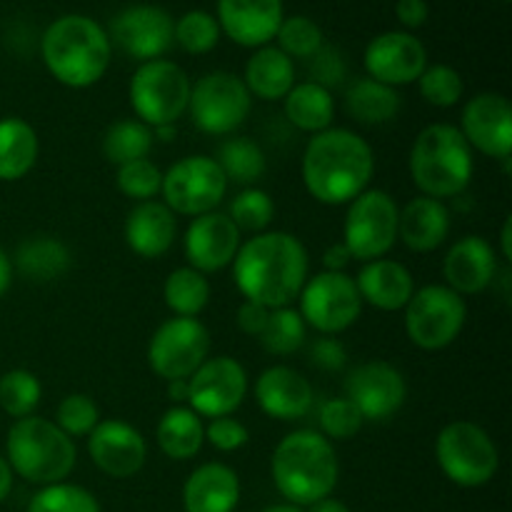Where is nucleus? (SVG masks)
Returning a JSON list of instances; mask_svg holds the SVG:
<instances>
[{
	"instance_id": "nucleus-45",
	"label": "nucleus",
	"mask_w": 512,
	"mask_h": 512,
	"mask_svg": "<svg viewBox=\"0 0 512 512\" xmlns=\"http://www.w3.org/2000/svg\"><path fill=\"white\" fill-rule=\"evenodd\" d=\"M115 185L125 198L145 203V200H155V195L160 193L163 173L150 158H140L128 165H120L118 173H115Z\"/></svg>"
},
{
	"instance_id": "nucleus-32",
	"label": "nucleus",
	"mask_w": 512,
	"mask_h": 512,
	"mask_svg": "<svg viewBox=\"0 0 512 512\" xmlns=\"http://www.w3.org/2000/svg\"><path fill=\"white\" fill-rule=\"evenodd\" d=\"M155 443L160 453L170 460H190L200 453L205 443V425L195 410L188 405H173L165 410L155 428Z\"/></svg>"
},
{
	"instance_id": "nucleus-40",
	"label": "nucleus",
	"mask_w": 512,
	"mask_h": 512,
	"mask_svg": "<svg viewBox=\"0 0 512 512\" xmlns=\"http://www.w3.org/2000/svg\"><path fill=\"white\" fill-rule=\"evenodd\" d=\"M220 25L213 13L208 10H188L175 20L173 40L180 50L190 55H205L218 48L220 43Z\"/></svg>"
},
{
	"instance_id": "nucleus-61",
	"label": "nucleus",
	"mask_w": 512,
	"mask_h": 512,
	"mask_svg": "<svg viewBox=\"0 0 512 512\" xmlns=\"http://www.w3.org/2000/svg\"><path fill=\"white\" fill-rule=\"evenodd\" d=\"M503 3H510V0H503Z\"/></svg>"
},
{
	"instance_id": "nucleus-37",
	"label": "nucleus",
	"mask_w": 512,
	"mask_h": 512,
	"mask_svg": "<svg viewBox=\"0 0 512 512\" xmlns=\"http://www.w3.org/2000/svg\"><path fill=\"white\" fill-rule=\"evenodd\" d=\"M153 143H155L153 128L140 123L138 118L118 120V123H113L108 130H105L103 155L108 163H113L115 168H120V165H128L133 163V160L148 158Z\"/></svg>"
},
{
	"instance_id": "nucleus-46",
	"label": "nucleus",
	"mask_w": 512,
	"mask_h": 512,
	"mask_svg": "<svg viewBox=\"0 0 512 512\" xmlns=\"http://www.w3.org/2000/svg\"><path fill=\"white\" fill-rule=\"evenodd\" d=\"M100 423V410L95 400L85 393H70L60 400L55 410V425L63 430L68 438H88Z\"/></svg>"
},
{
	"instance_id": "nucleus-2",
	"label": "nucleus",
	"mask_w": 512,
	"mask_h": 512,
	"mask_svg": "<svg viewBox=\"0 0 512 512\" xmlns=\"http://www.w3.org/2000/svg\"><path fill=\"white\" fill-rule=\"evenodd\" d=\"M300 175L305 190L318 203L348 205L370 188L375 175V153L363 135L333 125L308 140Z\"/></svg>"
},
{
	"instance_id": "nucleus-42",
	"label": "nucleus",
	"mask_w": 512,
	"mask_h": 512,
	"mask_svg": "<svg viewBox=\"0 0 512 512\" xmlns=\"http://www.w3.org/2000/svg\"><path fill=\"white\" fill-rule=\"evenodd\" d=\"M275 40H278L275 48L283 50L290 60L313 58L325 45L323 30L308 15H290V18H283L278 33H275Z\"/></svg>"
},
{
	"instance_id": "nucleus-55",
	"label": "nucleus",
	"mask_w": 512,
	"mask_h": 512,
	"mask_svg": "<svg viewBox=\"0 0 512 512\" xmlns=\"http://www.w3.org/2000/svg\"><path fill=\"white\" fill-rule=\"evenodd\" d=\"M13 263H10V255L0 248V298L8 293L10 283H13Z\"/></svg>"
},
{
	"instance_id": "nucleus-41",
	"label": "nucleus",
	"mask_w": 512,
	"mask_h": 512,
	"mask_svg": "<svg viewBox=\"0 0 512 512\" xmlns=\"http://www.w3.org/2000/svg\"><path fill=\"white\" fill-rule=\"evenodd\" d=\"M228 218L233 220V225L240 230V235L265 233L275 218V203L265 190L243 188L235 195L233 203H230Z\"/></svg>"
},
{
	"instance_id": "nucleus-21",
	"label": "nucleus",
	"mask_w": 512,
	"mask_h": 512,
	"mask_svg": "<svg viewBox=\"0 0 512 512\" xmlns=\"http://www.w3.org/2000/svg\"><path fill=\"white\" fill-rule=\"evenodd\" d=\"M88 455L100 473L110 478H133L148 460L143 433L125 420H100L88 435Z\"/></svg>"
},
{
	"instance_id": "nucleus-44",
	"label": "nucleus",
	"mask_w": 512,
	"mask_h": 512,
	"mask_svg": "<svg viewBox=\"0 0 512 512\" xmlns=\"http://www.w3.org/2000/svg\"><path fill=\"white\" fill-rule=\"evenodd\" d=\"M420 98L433 108H453L460 103L465 93L463 75L453 68V65L435 63L423 70L418 78Z\"/></svg>"
},
{
	"instance_id": "nucleus-60",
	"label": "nucleus",
	"mask_w": 512,
	"mask_h": 512,
	"mask_svg": "<svg viewBox=\"0 0 512 512\" xmlns=\"http://www.w3.org/2000/svg\"><path fill=\"white\" fill-rule=\"evenodd\" d=\"M263 512H305V510L298 508V505L283 503V505H270V508H265Z\"/></svg>"
},
{
	"instance_id": "nucleus-24",
	"label": "nucleus",
	"mask_w": 512,
	"mask_h": 512,
	"mask_svg": "<svg viewBox=\"0 0 512 512\" xmlns=\"http://www.w3.org/2000/svg\"><path fill=\"white\" fill-rule=\"evenodd\" d=\"M445 285L458 295H480L498 278V253L480 235L455 240L443 260Z\"/></svg>"
},
{
	"instance_id": "nucleus-10",
	"label": "nucleus",
	"mask_w": 512,
	"mask_h": 512,
	"mask_svg": "<svg viewBox=\"0 0 512 512\" xmlns=\"http://www.w3.org/2000/svg\"><path fill=\"white\" fill-rule=\"evenodd\" d=\"M405 333L420 350H443L460 338L468 303L448 285H425L405 305Z\"/></svg>"
},
{
	"instance_id": "nucleus-27",
	"label": "nucleus",
	"mask_w": 512,
	"mask_h": 512,
	"mask_svg": "<svg viewBox=\"0 0 512 512\" xmlns=\"http://www.w3.org/2000/svg\"><path fill=\"white\" fill-rule=\"evenodd\" d=\"M240 503V478L230 465L205 463L183 485L185 512H233Z\"/></svg>"
},
{
	"instance_id": "nucleus-13",
	"label": "nucleus",
	"mask_w": 512,
	"mask_h": 512,
	"mask_svg": "<svg viewBox=\"0 0 512 512\" xmlns=\"http://www.w3.org/2000/svg\"><path fill=\"white\" fill-rule=\"evenodd\" d=\"M228 178L223 175L220 165L210 155H188L178 160L163 173V203L175 215H198L213 213L223 203L228 193Z\"/></svg>"
},
{
	"instance_id": "nucleus-1",
	"label": "nucleus",
	"mask_w": 512,
	"mask_h": 512,
	"mask_svg": "<svg viewBox=\"0 0 512 512\" xmlns=\"http://www.w3.org/2000/svg\"><path fill=\"white\" fill-rule=\"evenodd\" d=\"M308 250L298 235L265 230L240 243L233 260V280L245 300L268 310L288 308L310 278Z\"/></svg>"
},
{
	"instance_id": "nucleus-12",
	"label": "nucleus",
	"mask_w": 512,
	"mask_h": 512,
	"mask_svg": "<svg viewBox=\"0 0 512 512\" xmlns=\"http://www.w3.org/2000/svg\"><path fill=\"white\" fill-rule=\"evenodd\" d=\"M298 313L305 325L320 335L345 333L358 323L363 313V298L358 293L355 278L348 273L320 270L305 280L298 295Z\"/></svg>"
},
{
	"instance_id": "nucleus-6",
	"label": "nucleus",
	"mask_w": 512,
	"mask_h": 512,
	"mask_svg": "<svg viewBox=\"0 0 512 512\" xmlns=\"http://www.w3.org/2000/svg\"><path fill=\"white\" fill-rule=\"evenodd\" d=\"M5 460L13 475L25 483L45 485L63 483L78 463L75 440L68 438L53 420L28 415L10 425L5 438Z\"/></svg>"
},
{
	"instance_id": "nucleus-53",
	"label": "nucleus",
	"mask_w": 512,
	"mask_h": 512,
	"mask_svg": "<svg viewBox=\"0 0 512 512\" xmlns=\"http://www.w3.org/2000/svg\"><path fill=\"white\" fill-rule=\"evenodd\" d=\"M350 260H353V258H350L348 248H345L343 243H335V245H330L328 250H325L323 268L333 270V273H345V268H348Z\"/></svg>"
},
{
	"instance_id": "nucleus-47",
	"label": "nucleus",
	"mask_w": 512,
	"mask_h": 512,
	"mask_svg": "<svg viewBox=\"0 0 512 512\" xmlns=\"http://www.w3.org/2000/svg\"><path fill=\"white\" fill-rule=\"evenodd\" d=\"M320 435L333 443V440H350L360 433L363 428V415L358 413L348 398H330L320 405L318 410Z\"/></svg>"
},
{
	"instance_id": "nucleus-23",
	"label": "nucleus",
	"mask_w": 512,
	"mask_h": 512,
	"mask_svg": "<svg viewBox=\"0 0 512 512\" xmlns=\"http://www.w3.org/2000/svg\"><path fill=\"white\" fill-rule=\"evenodd\" d=\"M283 0H218L220 33L243 48H263L283 23Z\"/></svg>"
},
{
	"instance_id": "nucleus-59",
	"label": "nucleus",
	"mask_w": 512,
	"mask_h": 512,
	"mask_svg": "<svg viewBox=\"0 0 512 512\" xmlns=\"http://www.w3.org/2000/svg\"><path fill=\"white\" fill-rule=\"evenodd\" d=\"M175 135H178L175 125H158V128H153V138L160 140V143H173Z\"/></svg>"
},
{
	"instance_id": "nucleus-25",
	"label": "nucleus",
	"mask_w": 512,
	"mask_h": 512,
	"mask_svg": "<svg viewBox=\"0 0 512 512\" xmlns=\"http://www.w3.org/2000/svg\"><path fill=\"white\" fill-rule=\"evenodd\" d=\"M125 243L135 255L145 260L163 258L178 238V220L175 213L160 200L138 203L125 218Z\"/></svg>"
},
{
	"instance_id": "nucleus-56",
	"label": "nucleus",
	"mask_w": 512,
	"mask_h": 512,
	"mask_svg": "<svg viewBox=\"0 0 512 512\" xmlns=\"http://www.w3.org/2000/svg\"><path fill=\"white\" fill-rule=\"evenodd\" d=\"M500 253H503L505 263H512V218H505L503 228H500Z\"/></svg>"
},
{
	"instance_id": "nucleus-36",
	"label": "nucleus",
	"mask_w": 512,
	"mask_h": 512,
	"mask_svg": "<svg viewBox=\"0 0 512 512\" xmlns=\"http://www.w3.org/2000/svg\"><path fill=\"white\" fill-rule=\"evenodd\" d=\"M163 300L175 318H198L210 303V280L208 275L198 273L190 265L173 270L165 278Z\"/></svg>"
},
{
	"instance_id": "nucleus-50",
	"label": "nucleus",
	"mask_w": 512,
	"mask_h": 512,
	"mask_svg": "<svg viewBox=\"0 0 512 512\" xmlns=\"http://www.w3.org/2000/svg\"><path fill=\"white\" fill-rule=\"evenodd\" d=\"M308 363L323 373H340L348 365V350L335 335H320L310 343Z\"/></svg>"
},
{
	"instance_id": "nucleus-43",
	"label": "nucleus",
	"mask_w": 512,
	"mask_h": 512,
	"mask_svg": "<svg viewBox=\"0 0 512 512\" xmlns=\"http://www.w3.org/2000/svg\"><path fill=\"white\" fill-rule=\"evenodd\" d=\"M28 512H100V503L88 488L63 480L40 488L28 503Z\"/></svg>"
},
{
	"instance_id": "nucleus-29",
	"label": "nucleus",
	"mask_w": 512,
	"mask_h": 512,
	"mask_svg": "<svg viewBox=\"0 0 512 512\" xmlns=\"http://www.w3.org/2000/svg\"><path fill=\"white\" fill-rule=\"evenodd\" d=\"M243 83L260 100H283L295 85V63L275 45L255 48L245 63Z\"/></svg>"
},
{
	"instance_id": "nucleus-31",
	"label": "nucleus",
	"mask_w": 512,
	"mask_h": 512,
	"mask_svg": "<svg viewBox=\"0 0 512 512\" xmlns=\"http://www.w3.org/2000/svg\"><path fill=\"white\" fill-rule=\"evenodd\" d=\"M38 133L18 115L0 118V183L23 180L38 163Z\"/></svg>"
},
{
	"instance_id": "nucleus-38",
	"label": "nucleus",
	"mask_w": 512,
	"mask_h": 512,
	"mask_svg": "<svg viewBox=\"0 0 512 512\" xmlns=\"http://www.w3.org/2000/svg\"><path fill=\"white\" fill-rule=\"evenodd\" d=\"M258 340L268 355L288 358V355L298 353L305 345V340H308V325H305L298 308H293V305H288V308H275L270 310L268 323H265Z\"/></svg>"
},
{
	"instance_id": "nucleus-22",
	"label": "nucleus",
	"mask_w": 512,
	"mask_h": 512,
	"mask_svg": "<svg viewBox=\"0 0 512 512\" xmlns=\"http://www.w3.org/2000/svg\"><path fill=\"white\" fill-rule=\"evenodd\" d=\"M255 400L268 418L295 423L313 410L315 393L310 380L295 368L270 365L255 380Z\"/></svg>"
},
{
	"instance_id": "nucleus-14",
	"label": "nucleus",
	"mask_w": 512,
	"mask_h": 512,
	"mask_svg": "<svg viewBox=\"0 0 512 512\" xmlns=\"http://www.w3.org/2000/svg\"><path fill=\"white\" fill-rule=\"evenodd\" d=\"M210 358V333L198 318H170L148 343V365L163 380H188Z\"/></svg>"
},
{
	"instance_id": "nucleus-15",
	"label": "nucleus",
	"mask_w": 512,
	"mask_h": 512,
	"mask_svg": "<svg viewBox=\"0 0 512 512\" xmlns=\"http://www.w3.org/2000/svg\"><path fill=\"white\" fill-rule=\"evenodd\" d=\"M248 395V373L230 355L208 358L188 378V408L200 418H225L243 405Z\"/></svg>"
},
{
	"instance_id": "nucleus-30",
	"label": "nucleus",
	"mask_w": 512,
	"mask_h": 512,
	"mask_svg": "<svg viewBox=\"0 0 512 512\" xmlns=\"http://www.w3.org/2000/svg\"><path fill=\"white\" fill-rule=\"evenodd\" d=\"M10 263H13V270H18L30 283H53L68 273L73 265V255L63 240L53 238V235H35L18 245Z\"/></svg>"
},
{
	"instance_id": "nucleus-19",
	"label": "nucleus",
	"mask_w": 512,
	"mask_h": 512,
	"mask_svg": "<svg viewBox=\"0 0 512 512\" xmlns=\"http://www.w3.org/2000/svg\"><path fill=\"white\" fill-rule=\"evenodd\" d=\"M460 133L468 145L488 158L508 163L512 150V105L500 93H478L465 103Z\"/></svg>"
},
{
	"instance_id": "nucleus-28",
	"label": "nucleus",
	"mask_w": 512,
	"mask_h": 512,
	"mask_svg": "<svg viewBox=\"0 0 512 512\" xmlns=\"http://www.w3.org/2000/svg\"><path fill=\"white\" fill-rule=\"evenodd\" d=\"M450 210L443 200L418 195L398 215V240L413 253H433L448 240Z\"/></svg>"
},
{
	"instance_id": "nucleus-57",
	"label": "nucleus",
	"mask_w": 512,
	"mask_h": 512,
	"mask_svg": "<svg viewBox=\"0 0 512 512\" xmlns=\"http://www.w3.org/2000/svg\"><path fill=\"white\" fill-rule=\"evenodd\" d=\"M168 398L175 405L188 403V380H168Z\"/></svg>"
},
{
	"instance_id": "nucleus-58",
	"label": "nucleus",
	"mask_w": 512,
	"mask_h": 512,
	"mask_svg": "<svg viewBox=\"0 0 512 512\" xmlns=\"http://www.w3.org/2000/svg\"><path fill=\"white\" fill-rule=\"evenodd\" d=\"M308 512H350V508L338 498H323L310 505Z\"/></svg>"
},
{
	"instance_id": "nucleus-18",
	"label": "nucleus",
	"mask_w": 512,
	"mask_h": 512,
	"mask_svg": "<svg viewBox=\"0 0 512 512\" xmlns=\"http://www.w3.org/2000/svg\"><path fill=\"white\" fill-rule=\"evenodd\" d=\"M363 65L368 78L400 88L418 83L423 70L428 68V50L408 30H388L370 40L363 53Z\"/></svg>"
},
{
	"instance_id": "nucleus-16",
	"label": "nucleus",
	"mask_w": 512,
	"mask_h": 512,
	"mask_svg": "<svg viewBox=\"0 0 512 512\" xmlns=\"http://www.w3.org/2000/svg\"><path fill=\"white\" fill-rule=\"evenodd\" d=\"M175 20L160 5H128L110 23V43L118 45L128 58L138 63L158 60L173 48Z\"/></svg>"
},
{
	"instance_id": "nucleus-52",
	"label": "nucleus",
	"mask_w": 512,
	"mask_h": 512,
	"mask_svg": "<svg viewBox=\"0 0 512 512\" xmlns=\"http://www.w3.org/2000/svg\"><path fill=\"white\" fill-rule=\"evenodd\" d=\"M395 15H398L400 25L403 28L415 30V28H423L430 18V8L425 0H398L395 3Z\"/></svg>"
},
{
	"instance_id": "nucleus-49",
	"label": "nucleus",
	"mask_w": 512,
	"mask_h": 512,
	"mask_svg": "<svg viewBox=\"0 0 512 512\" xmlns=\"http://www.w3.org/2000/svg\"><path fill=\"white\" fill-rule=\"evenodd\" d=\"M205 440H208L218 453H235V450L248 445L250 433L238 418L225 415V418H213L205 425Z\"/></svg>"
},
{
	"instance_id": "nucleus-9",
	"label": "nucleus",
	"mask_w": 512,
	"mask_h": 512,
	"mask_svg": "<svg viewBox=\"0 0 512 512\" xmlns=\"http://www.w3.org/2000/svg\"><path fill=\"white\" fill-rule=\"evenodd\" d=\"M400 208L390 193L368 188L348 203L343 223V245L360 263L385 258L398 243Z\"/></svg>"
},
{
	"instance_id": "nucleus-4",
	"label": "nucleus",
	"mask_w": 512,
	"mask_h": 512,
	"mask_svg": "<svg viewBox=\"0 0 512 512\" xmlns=\"http://www.w3.org/2000/svg\"><path fill=\"white\" fill-rule=\"evenodd\" d=\"M270 473L278 493L298 508L330 498L340 478L338 453L318 430H295L275 445Z\"/></svg>"
},
{
	"instance_id": "nucleus-11",
	"label": "nucleus",
	"mask_w": 512,
	"mask_h": 512,
	"mask_svg": "<svg viewBox=\"0 0 512 512\" xmlns=\"http://www.w3.org/2000/svg\"><path fill=\"white\" fill-rule=\"evenodd\" d=\"M253 110V95L243 78L228 70H213L195 80L190 88L188 113L195 128L205 135H230L248 120Z\"/></svg>"
},
{
	"instance_id": "nucleus-34",
	"label": "nucleus",
	"mask_w": 512,
	"mask_h": 512,
	"mask_svg": "<svg viewBox=\"0 0 512 512\" xmlns=\"http://www.w3.org/2000/svg\"><path fill=\"white\" fill-rule=\"evenodd\" d=\"M400 108H403V98H400L398 88L378 83L373 78H358L353 80L348 90H345V110L355 123L363 125H383L398 118Z\"/></svg>"
},
{
	"instance_id": "nucleus-3",
	"label": "nucleus",
	"mask_w": 512,
	"mask_h": 512,
	"mask_svg": "<svg viewBox=\"0 0 512 512\" xmlns=\"http://www.w3.org/2000/svg\"><path fill=\"white\" fill-rule=\"evenodd\" d=\"M40 55L60 85L83 90L108 73L113 43L98 20L88 15H60L40 38Z\"/></svg>"
},
{
	"instance_id": "nucleus-51",
	"label": "nucleus",
	"mask_w": 512,
	"mask_h": 512,
	"mask_svg": "<svg viewBox=\"0 0 512 512\" xmlns=\"http://www.w3.org/2000/svg\"><path fill=\"white\" fill-rule=\"evenodd\" d=\"M270 310L260 303H250V300H243L238 308V328L243 330L250 338H260L265 323H268Z\"/></svg>"
},
{
	"instance_id": "nucleus-7",
	"label": "nucleus",
	"mask_w": 512,
	"mask_h": 512,
	"mask_svg": "<svg viewBox=\"0 0 512 512\" xmlns=\"http://www.w3.org/2000/svg\"><path fill=\"white\" fill-rule=\"evenodd\" d=\"M190 88L193 83L178 63L165 58L148 60L130 78V108L148 128L175 125L188 113Z\"/></svg>"
},
{
	"instance_id": "nucleus-54",
	"label": "nucleus",
	"mask_w": 512,
	"mask_h": 512,
	"mask_svg": "<svg viewBox=\"0 0 512 512\" xmlns=\"http://www.w3.org/2000/svg\"><path fill=\"white\" fill-rule=\"evenodd\" d=\"M10 493H13V468L8 465L5 455H0V503H5Z\"/></svg>"
},
{
	"instance_id": "nucleus-26",
	"label": "nucleus",
	"mask_w": 512,
	"mask_h": 512,
	"mask_svg": "<svg viewBox=\"0 0 512 512\" xmlns=\"http://www.w3.org/2000/svg\"><path fill=\"white\" fill-rule=\"evenodd\" d=\"M355 285H358L363 303L373 305L383 313L403 310L415 293L413 273L393 258H378L365 263L355 278Z\"/></svg>"
},
{
	"instance_id": "nucleus-48",
	"label": "nucleus",
	"mask_w": 512,
	"mask_h": 512,
	"mask_svg": "<svg viewBox=\"0 0 512 512\" xmlns=\"http://www.w3.org/2000/svg\"><path fill=\"white\" fill-rule=\"evenodd\" d=\"M308 63V78L310 83L323 85V88L333 90L338 88L345 80V73H348V65H345L343 53L333 45H323L313 58L305 60Z\"/></svg>"
},
{
	"instance_id": "nucleus-17",
	"label": "nucleus",
	"mask_w": 512,
	"mask_h": 512,
	"mask_svg": "<svg viewBox=\"0 0 512 512\" xmlns=\"http://www.w3.org/2000/svg\"><path fill=\"white\" fill-rule=\"evenodd\" d=\"M358 408L363 420H390L408 398V383L395 365L385 360H368L355 365L345 378V395Z\"/></svg>"
},
{
	"instance_id": "nucleus-39",
	"label": "nucleus",
	"mask_w": 512,
	"mask_h": 512,
	"mask_svg": "<svg viewBox=\"0 0 512 512\" xmlns=\"http://www.w3.org/2000/svg\"><path fill=\"white\" fill-rule=\"evenodd\" d=\"M40 398H43V385H40L38 375L30 370L15 368L0 375V408L10 418L20 420L35 415Z\"/></svg>"
},
{
	"instance_id": "nucleus-5",
	"label": "nucleus",
	"mask_w": 512,
	"mask_h": 512,
	"mask_svg": "<svg viewBox=\"0 0 512 512\" xmlns=\"http://www.w3.org/2000/svg\"><path fill=\"white\" fill-rule=\"evenodd\" d=\"M475 173L473 148L455 125L433 123L423 128L410 150V175L428 198H458Z\"/></svg>"
},
{
	"instance_id": "nucleus-8",
	"label": "nucleus",
	"mask_w": 512,
	"mask_h": 512,
	"mask_svg": "<svg viewBox=\"0 0 512 512\" xmlns=\"http://www.w3.org/2000/svg\"><path fill=\"white\" fill-rule=\"evenodd\" d=\"M435 458L450 483L480 488L498 475L500 453L488 430L470 420L448 423L435 438Z\"/></svg>"
},
{
	"instance_id": "nucleus-20",
	"label": "nucleus",
	"mask_w": 512,
	"mask_h": 512,
	"mask_svg": "<svg viewBox=\"0 0 512 512\" xmlns=\"http://www.w3.org/2000/svg\"><path fill=\"white\" fill-rule=\"evenodd\" d=\"M240 238L243 235L228 218V213L213 210V213L198 215L190 220L183 238L188 265L203 275L220 273L223 268L233 265L240 243H243Z\"/></svg>"
},
{
	"instance_id": "nucleus-35",
	"label": "nucleus",
	"mask_w": 512,
	"mask_h": 512,
	"mask_svg": "<svg viewBox=\"0 0 512 512\" xmlns=\"http://www.w3.org/2000/svg\"><path fill=\"white\" fill-rule=\"evenodd\" d=\"M215 163L220 165L228 183L243 185V188H255L260 178L268 170V158L263 148L250 138H228L220 143Z\"/></svg>"
},
{
	"instance_id": "nucleus-33",
	"label": "nucleus",
	"mask_w": 512,
	"mask_h": 512,
	"mask_svg": "<svg viewBox=\"0 0 512 512\" xmlns=\"http://www.w3.org/2000/svg\"><path fill=\"white\" fill-rule=\"evenodd\" d=\"M285 118L293 128L303 130V133L318 135L323 130L333 128L335 120V98L333 90L315 85L310 80L305 83H295L290 93L283 98Z\"/></svg>"
}]
</instances>
